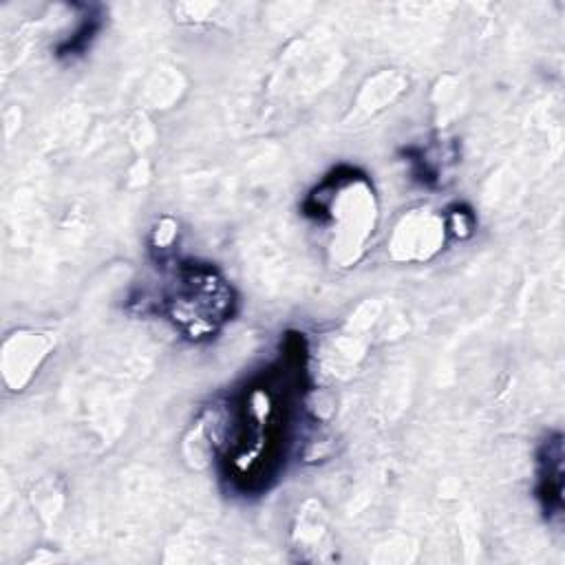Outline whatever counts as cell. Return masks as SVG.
<instances>
[{
    "mask_svg": "<svg viewBox=\"0 0 565 565\" xmlns=\"http://www.w3.org/2000/svg\"><path fill=\"white\" fill-rule=\"evenodd\" d=\"M234 289L210 263H179L163 313L190 340L212 338L234 313Z\"/></svg>",
    "mask_w": 565,
    "mask_h": 565,
    "instance_id": "obj_2",
    "label": "cell"
},
{
    "mask_svg": "<svg viewBox=\"0 0 565 565\" xmlns=\"http://www.w3.org/2000/svg\"><path fill=\"white\" fill-rule=\"evenodd\" d=\"M536 499L547 521L563 514V435L552 433L536 452Z\"/></svg>",
    "mask_w": 565,
    "mask_h": 565,
    "instance_id": "obj_3",
    "label": "cell"
},
{
    "mask_svg": "<svg viewBox=\"0 0 565 565\" xmlns=\"http://www.w3.org/2000/svg\"><path fill=\"white\" fill-rule=\"evenodd\" d=\"M102 29V20L99 15L86 11V15H82V22L77 24L75 33L64 40L60 46H57V57H66V60H75L77 55H84L86 49H90V42L95 40V35L99 33Z\"/></svg>",
    "mask_w": 565,
    "mask_h": 565,
    "instance_id": "obj_4",
    "label": "cell"
},
{
    "mask_svg": "<svg viewBox=\"0 0 565 565\" xmlns=\"http://www.w3.org/2000/svg\"><path fill=\"white\" fill-rule=\"evenodd\" d=\"M307 351L289 335L271 364L252 375L225 406L221 437L223 479L241 494L267 490L285 470L305 402Z\"/></svg>",
    "mask_w": 565,
    "mask_h": 565,
    "instance_id": "obj_1",
    "label": "cell"
}]
</instances>
